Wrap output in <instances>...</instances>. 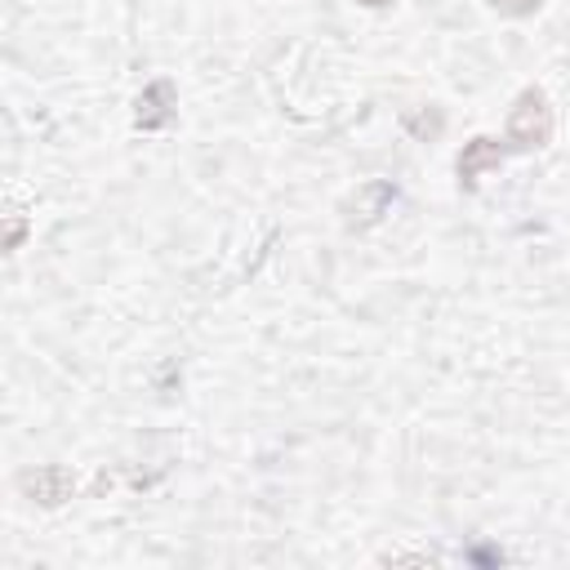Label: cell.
Segmentation results:
<instances>
[{
  "label": "cell",
  "instance_id": "5",
  "mask_svg": "<svg viewBox=\"0 0 570 570\" xmlns=\"http://www.w3.org/2000/svg\"><path fill=\"white\" fill-rule=\"evenodd\" d=\"M494 9H503V13H530L539 0H490Z\"/></svg>",
  "mask_w": 570,
  "mask_h": 570
},
{
  "label": "cell",
  "instance_id": "2",
  "mask_svg": "<svg viewBox=\"0 0 570 570\" xmlns=\"http://www.w3.org/2000/svg\"><path fill=\"white\" fill-rule=\"evenodd\" d=\"M503 160V147L494 142V138H472L468 147H463V156H459V183H476L481 178V169H490V165H499Z\"/></svg>",
  "mask_w": 570,
  "mask_h": 570
},
{
  "label": "cell",
  "instance_id": "3",
  "mask_svg": "<svg viewBox=\"0 0 570 570\" xmlns=\"http://www.w3.org/2000/svg\"><path fill=\"white\" fill-rule=\"evenodd\" d=\"M169 102H174V85H169V80L147 85L142 98H138V125H142V129H160V125L169 120Z\"/></svg>",
  "mask_w": 570,
  "mask_h": 570
},
{
  "label": "cell",
  "instance_id": "4",
  "mask_svg": "<svg viewBox=\"0 0 570 570\" xmlns=\"http://www.w3.org/2000/svg\"><path fill=\"white\" fill-rule=\"evenodd\" d=\"M22 485H27L40 503H62L76 481H71V472H62V468H40V472H27Z\"/></svg>",
  "mask_w": 570,
  "mask_h": 570
},
{
  "label": "cell",
  "instance_id": "1",
  "mask_svg": "<svg viewBox=\"0 0 570 570\" xmlns=\"http://www.w3.org/2000/svg\"><path fill=\"white\" fill-rule=\"evenodd\" d=\"M552 134V107L539 89H525L508 116V142L512 147H543Z\"/></svg>",
  "mask_w": 570,
  "mask_h": 570
},
{
  "label": "cell",
  "instance_id": "6",
  "mask_svg": "<svg viewBox=\"0 0 570 570\" xmlns=\"http://www.w3.org/2000/svg\"><path fill=\"white\" fill-rule=\"evenodd\" d=\"M365 4H387V0H365Z\"/></svg>",
  "mask_w": 570,
  "mask_h": 570
}]
</instances>
